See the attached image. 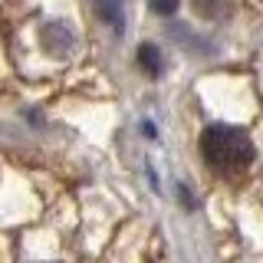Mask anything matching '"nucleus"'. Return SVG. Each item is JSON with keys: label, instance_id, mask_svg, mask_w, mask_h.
<instances>
[{"label": "nucleus", "instance_id": "nucleus-2", "mask_svg": "<svg viewBox=\"0 0 263 263\" xmlns=\"http://www.w3.org/2000/svg\"><path fill=\"white\" fill-rule=\"evenodd\" d=\"M96 10L105 23H112L115 30H122V0H96Z\"/></svg>", "mask_w": 263, "mask_h": 263}, {"label": "nucleus", "instance_id": "nucleus-4", "mask_svg": "<svg viewBox=\"0 0 263 263\" xmlns=\"http://www.w3.org/2000/svg\"><path fill=\"white\" fill-rule=\"evenodd\" d=\"M148 7H152L158 16H171L178 10V0H148Z\"/></svg>", "mask_w": 263, "mask_h": 263}, {"label": "nucleus", "instance_id": "nucleus-3", "mask_svg": "<svg viewBox=\"0 0 263 263\" xmlns=\"http://www.w3.org/2000/svg\"><path fill=\"white\" fill-rule=\"evenodd\" d=\"M138 60H142L145 72H152V76H158V72H161V53H158V46H155V43H145L142 49H138Z\"/></svg>", "mask_w": 263, "mask_h": 263}, {"label": "nucleus", "instance_id": "nucleus-1", "mask_svg": "<svg viewBox=\"0 0 263 263\" xmlns=\"http://www.w3.org/2000/svg\"><path fill=\"white\" fill-rule=\"evenodd\" d=\"M201 155L214 171L234 175V171H243L253 161V145L243 132L230 125H208L201 135Z\"/></svg>", "mask_w": 263, "mask_h": 263}]
</instances>
